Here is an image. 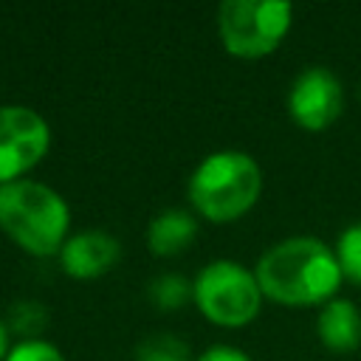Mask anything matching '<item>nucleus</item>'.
<instances>
[{"label":"nucleus","mask_w":361,"mask_h":361,"mask_svg":"<svg viewBox=\"0 0 361 361\" xmlns=\"http://www.w3.org/2000/svg\"><path fill=\"white\" fill-rule=\"evenodd\" d=\"M254 276L262 296L279 305H324L344 279L336 248L307 234L274 243L257 259Z\"/></svg>","instance_id":"nucleus-1"},{"label":"nucleus","mask_w":361,"mask_h":361,"mask_svg":"<svg viewBox=\"0 0 361 361\" xmlns=\"http://www.w3.org/2000/svg\"><path fill=\"white\" fill-rule=\"evenodd\" d=\"M68 226L71 209L54 186L31 178L0 183V228L23 251L34 257L59 254Z\"/></svg>","instance_id":"nucleus-2"},{"label":"nucleus","mask_w":361,"mask_h":361,"mask_svg":"<svg viewBox=\"0 0 361 361\" xmlns=\"http://www.w3.org/2000/svg\"><path fill=\"white\" fill-rule=\"evenodd\" d=\"M186 192L197 214L214 223H228L257 203L262 192V169L243 149H217L195 166Z\"/></svg>","instance_id":"nucleus-3"},{"label":"nucleus","mask_w":361,"mask_h":361,"mask_svg":"<svg viewBox=\"0 0 361 361\" xmlns=\"http://www.w3.org/2000/svg\"><path fill=\"white\" fill-rule=\"evenodd\" d=\"M192 299L209 322L220 327H243L259 313L262 290L254 271L245 265L234 259H212L197 271Z\"/></svg>","instance_id":"nucleus-4"},{"label":"nucleus","mask_w":361,"mask_h":361,"mask_svg":"<svg viewBox=\"0 0 361 361\" xmlns=\"http://www.w3.org/2000/svg\"><path fill=\"white\" fill-rule=\"evenodd\" d=\"M293 20L285 0H226L217 8V31L228 54L257 59L282 42Z\"/></svg>","instance_id":"nucleus-5"},{"label":"nucleus","mask_w":361,"mask_h":361,"mask_svg":"<svg viewBox=\"0 0 361 361\" xmlns=\"http://www.w3.org/2000/svg\"><path fill=\"white\" fill-rule=\"evenodd\" d=\"M51 147L48 121L25 104H0V183L25 178Z\"/></svg>","instance_id":"nucleus-6"},{"label":"nucleus","mask_w":361,"mask_h":361,"mask_svg":"<svg viewBox=\"0 0 361 361\" xmlns=\"http://www.w3.org/2000/svg\"><path fill=\"white\" fill-rule=\"evenodd\" d=\"M344 107V87L324 65H310L296 73L288 90V113L305 130L330 127Z\"/></svg>","instance_id":"nucleus-7"},{"label":"nucleus","mask_w":361,"mask_h":361,"mask_svg":"<svg viewBox=\"0 0 361 361\" xmlns=\"http://www.w3.org/2000/svg\"><path fill=\"white\" fill-rule=\"evenodd\" d=\"M121 257V245L110 231L82 228L71 234L59 248L62 271L73 279H96L107 274Z\"/></svg>","instance_id":"nucleus-8"},{"label":"nucleus","mask_w":361,"mask_h":361,"mask_svg":"<svg viewBox=\"0 0 361 361\" xmlns=\"http://www.w3.org/2000/svg\"><path fill=\"white\" fill-rule=\"evenodd\" d=\"M316 333L327 350L347 353L361 344V310L355 302L333 296L316 316Z\"/></svg>","instance_id":"nucleus-9"},{"label":"nucleus","mask_w":361,"mask_h":361,"mask_svg":"<svg viewBox=\"0 0 361 361\" xmlns=\"http://www.w3.org/2000/svg\"><path fill=\"white\" fill-rule=\"evenodd\" d=\"M197 237V220L183 209H164L147 226V245L158 257L180 254Z\"/></svg>","instance_id":"nucleus-10"},{"label":"nucleus","mask_w":361,"mask_h":361,"mask_svg":"<svg viewBox=\"0 0 361 361\" xmlns=\"http://www.w3.org/2000/svg\"><path fill=\"white\" fill-rule=\"evenodd\" d=\"M135 361H192V350L175 333H149L135 344Z\"/></svg>","instance_id":"nucleus-11"},{"label":"nucleus","mask_w":361,"mask_h":361,"mask_svg":"<svg viewBox=\"0 0 361 361\" xmlns=\"http://www.w3.org/2000/svg\"><path fill=\"white\" fill-rule=\"evenodd\" d=\"M147 296H149L158 307L175 310V307L186 305V302L192 299V285H189L183 276H178V274H161V276H155V279L149 282Z\"/></svg>","instance_id":"nucleus-12"},{"label":"nucleus","mask_w":361,"mask_h":361,"mask_svg":"<svg viewBox=\"0 0 361 361\" xmlns=\"http://www.w3.org/2000/svg\"><path fill=\"white\" fill-rule=\"evenodd\" d=\"M336 259H338V265H341L344 279L361 285V220L353 223V226H347V228L338 234Z\"/></svg>","instance_id":"nucleus-13"},{"label":"nucleus","mask_w":361,"mask_h":361,"mask_svg":"<svg viewBox=\"0 0 361 361\" xmlns=\"http://www.w3.org/2000/svg\"><path fill=\"white\" fill-rule=\"evenodd\" d=\"M8 330L20 333L23 338H39V330L45 324V307L39 302H17L8 307Z\"/></svg>","instance_id":"nucleus-14"},{"label":"nucleus","mask_w":361,"mask_h":361,"mask_svg":"<svg viewBox=\"0 0 361 361\" xmlns=\"http://www.w3.org/2000/svg\"><path fill=\"white\" fill-rule=\"evenodd\" d=\"M6 361H65V355L45 338H20L11 344Z\"/></svg>","instance_id":"nucleus-15"},{"label":"nucleus","mask_w":361,"mask_h":361,"mask_svg":"<svg viewBox=\"0 0 361 361\" xmlns=\"http://www.w3.org/2000/svg\"><path fill=\"white\" fill-rule=\"evenodd\" d=\"M195 361H251V355L237 350V347H231V344H214V347L203 350Z\"/></svg>","instance_id":"nucleus-16"},{"label":"nucleus","mask_w":361,"mask_h":361,"mask_svg":"<svg viewBox=\"0 0 361 361\" xmlns=\"http://www.w3.org/2000/svg\"><path fill=\"white\" fill-rule=\"evenodd\" d=\"M8 350H11V330H8V324L0 319V361H6Z\"/></svg>","instance_id":"nucleus-17"},{"label":"nucleus","mask_w":361,"mask_h":361,"mask_svg":"<svg viewBox=\"0 0 361 361\" xmlns=\"http://www.w3.org/2000/svg\"><path fill=\"white\" fill-rule=\"evenodd\" d=\"M358 93H361V90H358Z\"/></svg>","instance_id":"nucleus-18"}]
</instances>
